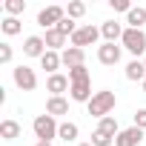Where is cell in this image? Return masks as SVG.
<instances>
[{
    "instance_id": "1",
    "label": "cell",
    "mask_w": 146,
    "mask_h": 146,
    "mask_svg": "<svg viewBox=\"0 0 146 146\" xmlns=\"http://www.w3.org/2000/svg\"><path fill=\"white\" fill-rule=\"evenodd\" d=\"M115 92H109V89H103V92H95V98L86 103V109H89V115L92 117H98V120H103L106 115H112V109H115Z\"/></svg>"
},
{
    "instance_id": "2",
    "label": "cell",
    "mask_w": 146,
    "mask_h": 146,
    "mask_svg": "<svg viewBox=\"0 0 146 146\" xmlns=\"http://www.w3.org/2000/svg\"><path fill=\"white\" fill-rule=\"evenodd\" d=\"M32 129H35V137H37V140H43V143H52V140L57 137V129H60V123H57L52 115H37V117H35V123H32Z\"/></svg>"
},
{
    "instance_id": "3",
    "label": "cell",
    "mask_w": 146,
    "mask_h": 146,
    "mask_svg": "<svg viewBox=\"0 0 146 146\" xmlns=\"http://www.w3.org/2000/svg\"><path fill=\"white\" fill-rule=\"evenodd\" d=\"M120 43H123V49H126V52H132V54H135V60H137L140 54H146V32H143V29H129V26H126V32H123Z\"/></svg>"
},
{
    "instance_id": "4",
    "label": "cell",
    "mask_w": 146,
    "mask_h": 146,
    "mask_svg": "<svg viewBox=\"0 0 146 146\" xmlns=\"http://www.w3.org/2000/svg\"><path fill=\"white\" fill-rule=\"evenodd\" d=\"M12 78H15V86L23 89V92H35V89H37V75H35V69H29V66H23V63L12 69Z\"/></svg>"
},
{
    "instance_id": "5",
    "label": "cell",
    "mask_w": 146,
    "mask_h": 146,
    "mask_svg": "<svg viewBox=\"0 0 146 146\" xmlns=\"http://www.w3.org/2000/svg\"><path fill=\"white\" fill-rule=\"evenodd\" d=\"M63 17H66V9H63V6H46V9L37 12V26L49 32V29H54Z\"/></svg>"
},
{
    "instance_id": "6",
    "label": "cell",
    "mask_w": 146,
    "mask_h": 146,
    "mask_svg": "<svg viewBox=\"0 0 146 146\" xmlns=\"http://www.w3.org/2000/svg\"><path fill=\"white\" fill-rule=\"evenodd\" d=\"M98 37H100V29H95V26H80L69 40H72V46H75V49H86V46H95Z\"/></svg>"
},
{
    "instance_id": "7",
    "label": "cell",
    "mask_w": 146,
    "mask_h": 146,
    "mask_svg": "<svg viewBox=\"0 0 146 146\" xmlns=\"http://www.w3.org/2000/svg\"><path fill=\"white\" fill-rule=\"evenodd\" d=\"M63 57V66L66 69H78V66H86V49H75V46H66L60 52Z\"/></svg>"
},
{
    "instance_id": "8",
    "label": "cell",
    "mask_w": 146,
    "mask_h": 146,
    "mask_svg": "<svg viewBox=\"0 0 146 146\" xmlns=\"http://www.w3.org/2000/svg\"><path fill=\"white\" fill-rule=\"evenodd\" d=\"M49 49H46V40L40 37V35H29L26 40H23V54L26 57H43Z\"/></svg>"
},
{
    "instance_id": "9",
    "label": "cell",
    "mask_w": 146,
    "mask_h": 146,
    "mask_svg": "<svg viewBox=\"0 0 146 146\" xmlns=\"http://www.w3.org/2000/svg\"><path fill=\"white\" fill-rule=\"evenodd\" d=\"M120 46L117 43H103V46H98V60L103 63V66H115V63H120Z\"/></svg>"
},
{
    "instance_id": "10",
    "label": "cell",
    "mask_w": 146,
    "mask_h": 146,
    "mask_svg": "<svg viewBox=\"0 0 146 146\" xmlns=\"http://www.w3.org/2000/svg\"><path fill=\"white\" fill-rule=\"evenodd\" d=\"M66 89H72V80L66 78V75H49V80H46V92H52V98H63V92Z\"/></svg>"
},
{
    "instance_id": "11",
    "label": "cell",
    "mask_w": 146,
    "mask_h": 146,
    "mask_svg": "<svg viewBox=\"0 0 146 146\" xmlns=\"http://www.w3.org/2000/svg\"><path fill=\"white\" fill-rule=\"evenodd\" d=\"M140 137H143V129L129 126V129H120V135L115 137V146H140Z\"/></svg>"
},
{
    "instance_id": "12",
    "label": "cell",
    "mask_w": 146,
    "mask_h": 146,
    "mask_svg": "<svg viewBox=\"0 0 146 146\" xmlns=\"http://www.w3.org/2000/svg\"><path fill=\"white\" fill-rule=\"evenodd\" d=\"M69 98L75 100V103H89V100L95 98V92H92V80H86V83H72Z\"/></svg>"
},
{
    "instance_id": "13",
    "label": "cell",
    "mask_w": 146,
    "mask_h": 146,
    "mask_svg": "<svg viewBox=\"0 0 146 146\" xmlns=\"http://www.w3.org/2000/svg\"><path fill=\"white\" fill-rule=\"evenodd\" d=\"M123 32H126V29H123L117 20H106V23L100 26V35L106 37V43H115V40H120V37H123Z\"/></svg>"
},
{
    "instance_id": "14",
    "label": "cell",
    "mask_w": 146,
    "mask_h": 146,
    "mask_svg": "<svg viewBox=\"0 0 146 146\" xmlns=\"http://www.w3.org/2000/svg\"><path fill=\"white\" fill-rule=\"evenodd\" d=\"M126 80H135V83H137V80H140V83L146 80V66H143V60H129V63H126Z\"/></svg>"
},
{
    "instance_id": "15",
    "label": "cell",
    "mask_w": 146,
    "mask_h": 146,
    "mask_svg": "<svg viewBox=\"0 0 146 146\" xmlns=\"http://www.w3.org/2000/svg\"><path fill=\"white\" fill-rule=\"evenodd\" d=\"M40 66L49 72V75H57V69L63 66V57H60V52H46V54L40 57Z\"/></svg>"
},
{
    "instance_id": "16",
    "label": "cell",
    "mask_w": 146,
    "mask_h": 146,
    "mask_svg": "<svg viewBox=\"0 0 146 146\" xmlns=\"http://www.w3.org/2000/svg\"><path fill=\"white\" fill-rule=\"evenodd\" d=\"M43 40H46V49H49V52H60V49L66 46V35H60L57 29H49V32L43 35Z\"/></svg>"
},
{
    "instance_id": "17",
    "label": "cell",
    "mask_w": 146,
    "mask_h": 146,
    "mask_svg": "<svg viewBox=\"0 0 146 146\" xmlns=\"http://www.w3.org/2000/svg\"><path fill=\"white\" fill-rule=\"evenodd\" d=\"M46 115H52V117L69 115V100H66V98H49V100H46Z\"/></svg>"
},
{
    "instance_id": "18",
    "label": "cell",
    "mask_w": 146,
    "mask_h": 146,
    "mask_svg": "<svg viewBox=\"0 0 146 146\" xmlns=\"http://www.w3.org/2000/svg\"><path fill=\"white\" fill-rule=\"evenodd\" d=\"M78 135H80V129H78V123H72V120H63V123H60V129H57V137H60V140H66V143L78 140Z\"/></svg>"
},
{
    "instance_id": "19",
    "label": "cell",
    "mask_w": 146,
    "mask_h": 146,
    "mask_svg": "<svg viewBox=\"0 0 146 146\" xmlns=\"http://www.w3.org/2000/svg\"><path fill=\"white\" fill-rule=\"evenodd\" d=\"M126 23H129V29H143V23H146V9H143V6H132V12L126 15Z\"/></svg>"
},
{
    "instance_id": "20",
    "label": "cell",
    "mask_w": 146,
    "mask_h": 146,
    "mask_svg": "<svg viewBox=\"0 0 146 146\" xmlns=\"http://www.w3.org/2000/svg\"><path fill=\"white\" fill-rule=\"evenodd\" d=\"M0 137H3V140L20 137V123L17 120H3V123H0Z\"/></svg>"
},
{
    "instance_id": "21",
    "label": "cell",
    "mask_w": 146,
    "mask_h": 146,
    "mask_svg": "<svg viewBox=\"0 0 146 146\" xmlns=\"http://www.w3.org/2000/svg\"><path fill=\"white\" fill-rule=\"evenodd\" d=\"M98 129L106 132L109 137H117V135H120V126H117V117H115V115H106V117L98 123Z\"/></svg>"
},
{
    "instance_id": "22",
    "label": "cell",
    "mask_w": 146,
    "mask_h": 146,
    "mask_svg": "<svg viewBox=\"0 0 146 146\" xmlns=\"http://www.w3.org/2000/svg\"><path fill=\"white\" fill-rule=\"evenodd\" d=\"M20 20L17 17H3V23H0V32H3L6 37H15V35H20Z\"/></svg>"
},
{
    "instance_id": "23",
    "label": "cell",
    "mask_w": 146,
    "mask_h": 146,
    "mask_svg": "<svg viewBox=\"0 0 146 146\" xmlns=\"http://www.w3.org/2000/svg\"><path fill=\"white\" fill-rule=\"evenodd\" d=\"M83 15H86V3H80V0H72V3L66 6V17H72V20H78Z\"/></svg>"
},
{
    "instance_id": "24",
    "label": "cell",
    "mask_w": 146,
    "mask_h": 146,
    "mask_svg": "<svg viewBox=\"0 0 146 146\" xmlns=\"http://www.w3.org/2000/svg\"><path fill=\"white\" fill-rule=\"evenodd\" d=\"M54 29H57V32H60V35H66V37H72V35H75V32H78V29H80V26H78V23H75V20H72V17H63V20H60V23H57V26H54Z\"/></svg>"
},
{
    "instance_id": "25",
    "label": "cell",
    "mask_w": 146,
    "mask_h": 146,
    "mask_svg": "<svg viewBox=\"0 0 146 146\" xmlns=\"http://www.w3.org/2000/svg\"><path fill=\"white\" fill-rule=\"evenodd\" d=\"M69 80H72V83H86V80H92V78H89V69H86V66L69 69Z\"/></svg>"
},
{
    "instance_id": "26",
    "label": "cell",
    "mask_w": 146,
    "mask_h": 146,
    "mask_svg": "<svg viewBox=\"0 0 146 146\" xmlns=\"http://www.w3.org/2000/svg\"><path fill=\"white\" fill-rule=\"evenodd\" d=\"M6 12H9V17H17V15H23L26 12V0H6Z\"/></svg>"
},
{
    "instance_id": "27",
    "label": "cell",
    "mask_w": 146,
    "mask_h": 146,
    "mask_svg": "<svg viewBox=\"0 0 146 146\" xmlns=\"http://www.w3.org/2000/svg\"><path fill=\"white\" fill-rule=\"evenodd\" d=\"M89 143H92V146H112V143H115V137H109L106 132L95 129V132H92V140H89Z\"/></svg>"
},
{
    "instance_id": "28",
    "label": "cell",
    "mask_w": 146,
    "mask_h": 146,
    "mask_svg": "<svg viewBox=\"0 0 146 146\" xmlns=\"http://www.w3.org/2000/svg\"><path fill=\"white\" fill-rule=\"evenodd\" d=\"M109 6H112L115 12H126V15L132 12V3H129V0H109Z\"/></svg>"
},
{
    "instance_id": "29",
    "label": "cell",
    "mask_w": 146,
    "mask_h": 146,
    "mask_svg": "<svg viewBox=\"0 0 146 146\" xmlns=\"http://www.w3.org/2000/svg\"><path fill=\"white\" fill-rule=\"evenodd\" d=\"M0 63H12V46L0 43Z\"/></svg>"
},
{
    "instance_id": "30",
    "label": "cell",
    "mask_w": 146,
    "mask_h": 146,
    "mask_svg": "<svg viewBox=\"0 0 146 146\" xmlns=\"http://www.w3.org/2000/svg\"><path fill=\"white\" fill-rule=\"evenodd\" d=\"M135 126L137 129H146V109H137L135 112Z\"/></svg>"
},
{
    "instance_id": "31",
    "label": "cell",
    "mask_w": 146,
    "mask_h": 146,
    "mask_svg": "<svg viewBox=\"0 0 146 146\" xmlns=\"http://www.w3.org/2000/svg\"><path fill=\"white\" fill-rule=\"evenodd\" d=\"M35 146H52V143H43V140H37V143H35Z\"/></svg>"
},
{
    "instance_id": "32",
    "label": "cell",
    "mask_w": 146,
    "mask_h": 146,
    "mask_svg": "<svg viewBox=\"0 0 146 146\" xmlns=\"http://www.w3.org/2000/svg\"><path fill=\"white\" fill-rule=\"evenodd\" d=\"M78 146H92V143H78Z\"/></svg>"
},
{
    "instance_id": "33",
    "label": "cell",
    "mask_w": 146,
    "mask_h": 146,
    "mask_svg": "<svg viewBox=\"0 0 146 146\" xmlns=\"http://www.w3.org/2000/svg\"><path fill=\"white\" fill-rule=\"evenodd\" d=\"M140 86H143V92H146V80H143V83H140Z\"/></svg>"
},
{
    "instance_id": "34",
    "label": "cell",
    "mask_w": 146,
    "mask_h": 146,
    "mask_svg": "<svg viewBox=\"0 0 146 146\" xmlns=\"http://www.w3.org/2000/svg\"><path fill=\"white\" fill-rule=\"evenodd\" d=\"M143 66H146V57H143Z\"/></svg>"
}]
</instances>
